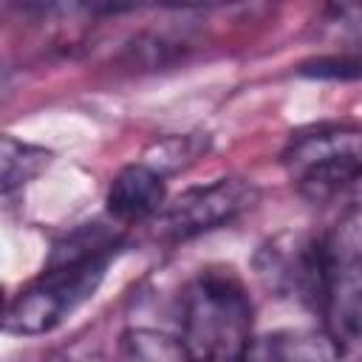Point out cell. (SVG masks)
Here are the masks:
<instances>
[{"instance_id":"8992f818","label":"cell","mask_w":362,"mask_h":362,"mask_svg":"<svg viewBox=\"0 0 362 362\" xmlns=\"http://www.w3.org/2000/svg\"><path fill=\"white\" fill-rule=\"evenodd\" d=\"M257 277L280 297L308 303L320 308L322 294V238L311 240L305 235H280L260 246L255 255Z\"/></svg>"},{"instance_id":"5bb4252c","label":"cell","mask_w":362,"mask_h":362,"mask_svg":"<svg viewBox=\"0 0 362 362\" xmlns=\"http://www.w3.org/2000/svg\"><path fill=\"white\" fill-rule=\"evenodd\" d=\"M221 3H235V0H164V6H175V8H198V6H221Z\"/></svg>"},{"instance_id":"8fae6325","label":"cell","mask_w":362,"mask_h":362,"mask_svg":"<svg viewBox=\"0 0 362 362\" xmlns=\"http://www.w3.org/2000/svg\"><path fill=\"white\" fill-rule=\"evenodd\" d=\"M122 351L124 356H133V359H184L189 356L181 337H167V334H158V331H150V328H130L122 334Z\"/></svg>"},{"instance_id":"4fadbf2b","label":"cell","mask_w":362,"mask_h":362,"mask_svg":"<svg viewBox=\"0 0 362 362\" xmlns=\"http://www.w3.org/2000/svg\"><path fill=\"white\" fill-rule=\"evenodd\" d=\"M322 23L362 42V0H325Z\"/></svg>"},{"instance_id":"277c9868","label":"cell","mask_w":362,"mask_h":362,"mask_svg":"<svg viewBox=\"0 0 362 362\" xmlns=\"http://www.w3.org/2000/svg\"><path fill=\"white\" fill-rule=\"evenodd\" d=\"M325 331L345 348L362 342V204L351 206L322 238Z\"/></svg>"},{"instance_id":"6da1fadb","label":"cell","mask_w":362,"mask_h":362,"mask_svg":"<svg viewBox=\"0 0 362 362\" xmlns=\"http://www.w3.org/2000/svg\"><path fill=\"white\" fill-rule=\"evenodd\" d=\"M122 238L99 223L68 235L54 246L42 274L6 308L3 328L14 337H40L62 325L79 305L93 300Z\"/></svg>"},{"instance_id":"52a82bcc","label":"cell","mask_w":362,"mask_h":362,"mask_svg":"<svg viewBox=\"0 0 362 362\" xmlns=\"http://www.w3.org/2000/svg\"><path fill=\"white\" fill-rule=\"evenodd\" d=\"M167 173H161L150 161L127 164L116 173L107 187V212L119 223H139L161 212L167 201Z\"/></svg>"},{"instance_id":"9c48e42d","label":"cell","mask_w":362,"mask_h":362,"mask_svg":"<svg viewBox=\"0 0 362 362\" xmlns=\"http://www.w3.org/2000/svg\"><path fill=\"white\" fill-rule=\"evenodd\" d=\"M17 11L31 14V17H110V14H124L136 11L144 6H156L164 0H8Z\"/></svg>"},{"instance_id":"ba28073f","label":"cell","mask_w":362,"mask_h":362,"mask_svg":"<svg viewBox=\"0 0 362 362\" xmlns=\"http://www.w3.org/2000/svg\"><path fill=\"white\" fill-rule=\"evenodd\" d=\"M342 354V345L325 334L305 331H277L269 337H255L246 356L249 359H334Z\"/></svg>"},{"instance_id":"3957f363","label":"cell","mask_w":362,"mask_h":362,"mask_svg":"<svg viewBox=\"0 0 362 362\" xmlns=\"http://www.w3.org/2000/svg\"><path fill=\"white\" fill-rule=\"evenodd\" d=\"M283 167L300 195L331 201L362 181V127L317 124L288 139Z\"/></svg>"},{"instance_id":"30bf717a","label":"cell","mask_w":362,"mask_h":362,"mask_svg":"<svg viewBox=\"0 0 362 362\" xmlns=\"http://www.w3.org/2000/svg\"><path fill=\"white\" fill-rule=\"evenodd\" d=\"M51 153L42 147H34L28 141H17L14 136H3L0 164H3V192H11L23 184H28L34 175H40L42 167H48Z\"/></svg>"},{"instance_id":"7a4b0ae2","label":"cell","mask_w":362,"mask_h":362,"mask_svg":"<svg viewBox=\"0 0 362 362\" xmlns=\"http://www.w3.org/2000/svg\"><path fill=\"white\" fill-rule=\"evenodd\" d=\"M178 322V337L192 359H238L255 339V308L232 269L198 272L181 294Z\"/></svg>"},{"instance_id":"7c38bea8","label":"cell","mask_w":362,"mask_h":362,"mask_svg":"<svg viewBox=\"0 0 362 362\" xmlns=\"http://www.w3.org/2000/svg\"><path fill=\"white\" fill-rule=\"evenodd\" d=\"M297 74L320 82H362V48L305 59Z\"/></svg>"},{"instance_id":"5b68a950","label":"cell","mask_w":362,"mask_h":362,"mask_svg":"<svg viewBox=\"0 0 362 362\" xmlns=\"http://www.w3.org/2000/svg\"><path fill=\"white\" fill-rule=\"evenodd\" d=\"M255 204V187L240 178H218L206 187H192L181 192L173 204L161 206L156 215L158 238L189 240L204 232L232 223L240 212Z\"/></svg>"}]
</instances>
